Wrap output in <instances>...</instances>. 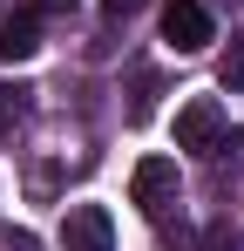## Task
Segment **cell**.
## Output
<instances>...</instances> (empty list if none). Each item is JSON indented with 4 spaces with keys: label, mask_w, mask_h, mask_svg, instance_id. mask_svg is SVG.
<instances>
[{
    "label": "cell",
    "mask_w": 244,
    "mask_h": 251,
    "mask_svg": "<svg viewBox=\"0 0 244 251\" xmlns=\"http://www.w3.org/2000/svg\"><path fill=\"white\" fill-rule=\"evenodd\" d=\"M163 41L176 48V54H203V48L217 41L210 7H203V0H170V7H163Z\"/></svg>",
    "instance_id": "6da1fadb"
},
{
    "label": "cell",
    "mask_w": 244,
    "mask_h": 251,
    "mask_svg": "<svg viewBox=\"0 0 244 251\" xmlns=\"http://www.w3.org/2000/svg\"><path fill=\"white\" fill-rule=\"evenodd\" d=\"M224 143V109H217V95H197V102H183L176 109V150H217Z\"/></svg>",
    "instance_id": "7a4b0ae2"
},
{
    "label": "cell",
    "mask_w": 244,
    "mask_h": 251,
    "mask_svg": "<svg viewBox=\"0 0 244 251\" xmlns=\"http://www.w3.org/2000/svg\"><path fill=\"white\" fill-rule=\"evenodd\" d=\"M61 251H116V217L102 204H75L61 217Z\"/></svg>",
    "instance_id": "3957f363"
},
{
    "label": "cell",
    "mask_w": 244,
    "mask_h": 251,
    "mask_svg": "<svg viewBox=\"0 0 244 251\" xmlns=\"http://www.w3.org/2000/svg\"><path fill=\"white\" fill-rule=\"evenodd\" d=\"M170 197H176V163H170V156H143V163H136V176H129V204L156 217Z\"/></svg>",
    "instance_id": "277c9868"
},
{
    "label": "cell",
    "mask_w": 244,
    "mask_h": 251,
    "mask_svg": "<svg viewBox=\"0 0 244 251\" xmlns=\"http://www.w3.org/2000/svg\"><path fill=\"white\" fill-rule=\"evenodd\" d=\"M34 48H41V21L34 14H14V21L0 27V61H27Z\"/></svg>",
    "instance_id": "5b68a950"
},
{
    "label": "cell",
    "mask_w": 244,
    "mask_h": 251,
    "mask_svg": "<svg viewBox=\"0 0 244 251\" xmlns=\"http://www.w3.org/2000/svg\"><path fill=\"white\" fill-rule=\"evenodd\" d=\"M217 82L231 88V95H244V34H231V48H224V61H217Z\"/></svg>",
    "instance_id": "8992f818"
},
{
    "label": "cell",
    "mask_w": 244,
    "mask_h": 251,
    "mask_svg": "<svg viewBox=\"0 0 244 251\" xmlns=\"http://www.w3.org/2000/svg\"><path fill=\"white\" fill-rule=\"evenodd\" d=\"M21 123H27V88H7V82H0V136H14Z\"/></svg>",
    "instance_id": "52a82bcc"
},
{
    "label": "cell",
    "mask_w": 244,
    "mask_h": 251,
    "mask_svg": "<svg viewBox=\"0 0 244 251\" xmlns=\"http://www.w3.org/2000/svg\"><path fill=\"white\" fill-rule=\"evenodd\" d=\"M203 251H244V231L238 224H210L203 231Z\"/></svg>",
    "instance_id": "ba28073f"
},
{
    "label": "cell",
    "mask_w": 244,
    "mask_h": 251,
    "mask_svg": "<svg viewBox=\"0 0 244 251\" xmlns=\"http://www.w3.org/2000/svg\"><path fill=\"white\" fill-rule=\"evenodd\" d=\"M149 109H156V75H149V68H143V75H136V102H129V116H136V123H143V116H149Z\"/></svg>",
    "instance_id": "9c48e42d"
},
{
    "label": "cell",
    "mask_w": 244,
    "mask_h": 251,
    "mask_svg": "<svg viewBox=\"0 0 244 251\" xmlns=\"http://www.w3.org/2000/svg\"><path fill=\"white\" fill-rule=\"evenodd\" d=\"M136 7H143V0H102V14H109V21H129Z\"/></svg>",
    "instance_id": "30bf717a"
},
{
    "label": "cell",
    "mask_w": 244,
    "mask_h": 251,
    "mask_svg": "<svg viewBox=\"0 0 244 251\" xmlns=\"http://www.w3.org/2000/svg\"><path fill=\"white\" fill-rule=\"evenodd\" d=\"M48 7H68V0H48Z\"/></svg>",
    "instance_id": "8fae6325"
}]
</instances>
